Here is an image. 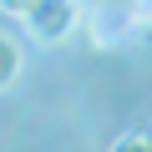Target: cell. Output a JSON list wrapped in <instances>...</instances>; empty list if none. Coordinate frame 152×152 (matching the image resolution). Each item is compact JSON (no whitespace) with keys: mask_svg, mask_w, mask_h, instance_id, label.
Returning <instances> with one entry per match:
<instances>
[{"mask_svg":"<svg viewBox=\"0 0 152 152\" xmlns=\"http://www.w3.org/2000/svg\"><path fill=\"white\" fill-rule=\"evenodd\" d=\"M76 20H81V0H36L20 26L31 31V41L56 46V41H66V36L76 31Z\"/></svg>","mask_w":152,"mask_h":152,"instance_id":"obj_1","label":"cell"},{"mask_svg":"<svg viewBox=\"0 0 152 152\" xmlns=\"http://www.w3.org/2000/svg\"><path fill=\"white\" fill-rule=\"evenodd\" d=\"M132 26L152 36V0H132Z\"/></svg>","mask_w":152,"mask_h":152,"instance_id":"obj_4","label":"cell"},{"mask_svg":"<svg viewBox=\"0 0 152 152\" xmlns=\"http://www.w3.org/2000/svg\"><path fill=\"white\" fill-rule=\"evenodd\" d=\"M31 5H36V0H0V15H15V20H26V15H31Z\"/></svg>","mask_w":152,"mask_h":152,"instance_id":"obj_5","label":"cell"},{"mask_svg":"<svg viewBox=\"0 0 152 152\" xmlns=\"http://www.w3.org/2000/svg\"><path fill=\"white\" fill-rule=\"evenodd\" d=\"M20 71H26V46L10 31H0V91H10L20 81Z\"/></svg>","mask_w":152,"mask_h":152,"instance_id":"obj_2","label":"cell"},{"mask_svg":"<svg viewBox=\"0 0 152 152\" xmlns=\"http://www.w3.org/2000/svg\"><path fill=\"white\" fill-rule=\"evenodd\" d=\"M112 152H152V132H122L117 142H112Z\"/></svg>","mask_w":152,"mask_h":152,"instance_id":"obj_3","label":"cell"}]
</instances>
